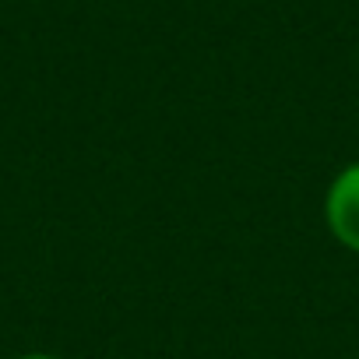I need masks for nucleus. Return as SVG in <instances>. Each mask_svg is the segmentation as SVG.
I'll return each mask as SVG.
<instances>
[{"mask_svg":"<svg viewBox=\"0 0 359 359\" xmlns=\"http://www.w3.org/2000/svg\"><path fill=\"white\" fill-rule=\"evenodd\" d=\"M324 226L348 254H359V162L331 176L324 191Z\"/></svg>","mask_w":359,"mask_h":359,"instance_id":"obj_1","label":"nucleus"},{"mask_svg":"<svg viewBox=\"0 0 359 359\" xmlns=\"http://www.w3.org/2000/svg\"><path fill=\"white\" fill-rule=\"evenodd\" d=\"M15 359H64V355H53V352H22Z\"/></svg>","mask_w":359,"mask_h":359,"instance_id":"obj_2","label":"nucleus"}]
</instances>
